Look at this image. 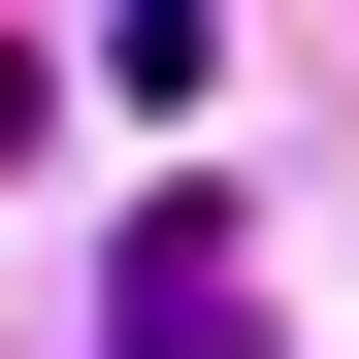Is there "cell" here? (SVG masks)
<instances>
[{"label": "cell", "mask_w": 359, "mask_h": 359, "mask_svg": "<svg viewBox=\"0 0 359 359\" xmlns=\"http://www.w3.org/2000/svg\"><path fill=\"white\" fill-rule=\"evenodd\" d=\"M98 359H262V196H131V262H98Z\"/></svg>", "instance_id": "1"}]
</instances>
